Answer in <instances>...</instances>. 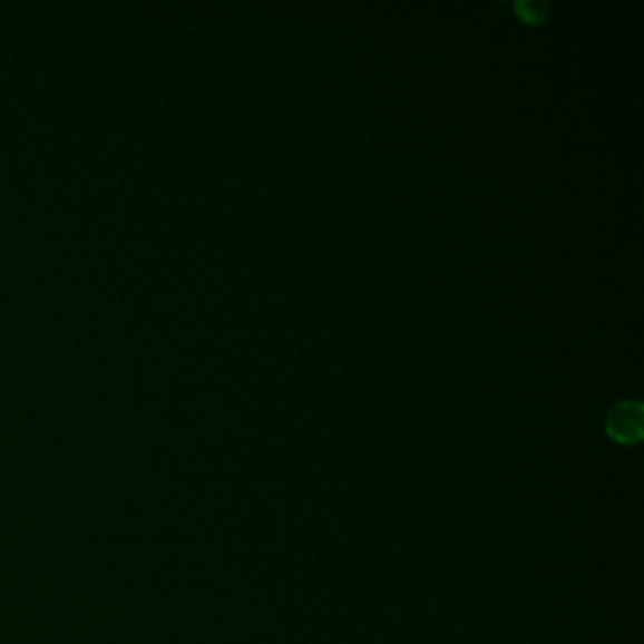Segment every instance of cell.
I'll list each match as a JSON object with an SVG mask.
<instances>
[{
	"label": "cell",
	"mask_w": 644,
	"mask_h": 644,
	"mask_svg": "<svg viewBox=\"0 0 644 644\" xmlns=\"http://www.w3.org/2000/svg\"><path fill=\"white\" fill-rule=\"evenodd\" d=\"M607 433L619 445L638 442L643 437V404L638 401L616 404L607 416Z\"/></svg>",
	"instance_id": "cell-1"
},
{
	"label": "cell",
	"mask_w": 644,
	"mask_h": 644,
	"mask_svg": "<svg viewBox=\"0 0 644 644\" xmlns=\"http://www.w3.org/2000/svg\"><path fill=\"white\" fill-rule=\"evenodd\" d=\"M515 8L520 19L535 26V23H540L546 18L548 4L539 2V0H524V2H516Z\"/></svg>",
	"instance_id": "cell-2"
}]
</instances>
